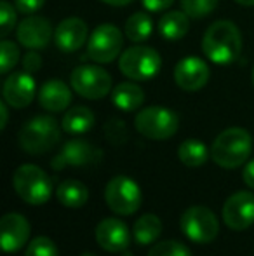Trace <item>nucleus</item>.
<instances>
[{"mask_svg": "<svg viewBox=\"0 0 254 256\" xmlns=\"http://www.w3.org/2000/svg\"><path fill=\"white\" fill-rule=\"evenodd\" d=\"M202 51L209 61L216 64H228L241 56L242 35L232 21H214L202 38Z\"/></svg>", "mask_w": 254, "mask_h": 256, "instance_id": "nucleus-1", "label": "nucleus"}, {"mask_svg": "<svg viewBox=\"0 0 254 256\" xmlns=\"http://www.w3.org/2000/svg\"><path fill=\"white\" fill-rule=\"evenodd\" d=\"M253 150V140L246 129L228 128L218 134L211 146V158L214 164L225 169H237L249 160Z\"/></svg>", "mask_w": 254, "mask_h": 256, "instance_id": "nucleus-2", "label": "nucleus"}, {"mask_svg": "<svg viewBox=\"0 0 254 256\" xmlns=\"http://www.w3.org/2000/svg\"><path fill=\"white\" fill-rule=\"evenodd\" d=\"M61 132L56 118L51 115H37L21 128L19 145L26 154L40 155L58 145Z\"/></svg>", "mask_w": 254, "mask_h": 256, "instance_id": "nucleus-3", "label": "nucleus"}, {"mask_svg": "<svg viewBox=\"0 0 254 256\" xmlns=\"http://www.w3.org/2000/svg\"><path fill=\"white\" fill-rule=\"evenodd\" d=\"M16 194L31 206L45 204L52 196V182L38 166L24 164L16 169L12 176Z\"/></svg>", "mask_w": 254, "mask_h": 256, "instance_id": "nucleus-4", "label": "nucleus"}, {"mask_svg": "<svg viewBox=\"0 0 254 256\" xmlns=\"http://www.w3.org/2000/svg\"><path fill=\"white\" fill-rule=\"evenodd\" d=\"M134 128L139 134L150 140H167L176 134L180 128V117L173 110L164 106L143 108L134 118Z\"/></svg>", "mask_w": 254, "mask_h": 256, "instance_id": "nucleus-5", "label": "nucleus"}, {"mask_svg": "<svg viewBox=\"0 0 254 256\" xmlns=\"http://www.w3.org/2000/svg\"><path fill=\"white\" fill-rule=\"evenodd\" d=\"M160 66V54L148 46H132L120 54V72L132 80H148L159 74Z\"/></svg>", "mask_w": 254, "mask_h": 256, "instance_id": "nucleus-6", "label": "nucleus"}, {"mask_svg": "<svg viewBox=\"0 0 254 256\" xmlns=\"http://www.w3.org/2000/svg\"><path fill=\"white\" fill-rule=\"evenodd\" d=\"M180 226L183 234L197 244H209L220 234L216 214L206 206H192L181 214Z\"/></svg>", "mask_w": 254, "mask_h": 256, "instance_id": "nucleus-7", "label": "nucleus"}, {"mask_svg": "<svg viewBox=\"0 0 254 256\" xmlns=\"http://www.w3.org/2000/svg\"><path fill=\"white\" fill-rule=\"evenodd\" d=\"M105 200L115 214H134L141 208V188L134 180L127 178V176H115L106 183Z\"/></svg>", "mask_w": 254, "mask_h": 256, "instance_id": "nucleus-8", "label": "nucleus"}, {"mask_svg": "<svg viewBox=\"0 0 254 256\" xmlns=\"http://www.w3.org/2000/svg\"><path fill=\"white\" fill-rule=\"evenodd\" d=\"M70 84L85 100H101L112 91V75L98 64H82L71 72Z\"/></svg>", "mask_w": 254, "mask_h": 256, "instance_id": "nucleus-9", "label": "nucleus"}, {"mask_svg": "<svg viewBox=\"0 0 254 256\" xmlns=\"http://www.w3.org/2000/svg\"><path fill=\"white\" fill-rule=\"evenodd\" d=\"M124 35L113 24H99L87 42V58L94 63H112L122 51Z\"/></svg>", "mask_w": 254, "mask_h": 256, "instance_id": "nucleus-10", "label": "nucleus"}, {"mask_svg": "<svg viewBox=\"0 0 254 256\" xmlns=\"http://www.w3.org/2000/svg\"><path fill=\"white\" fill-rule=\"evenodd\" d=\"M103 152L91 145L85 140H71L61 148V152L56 155L51 162V168L56 171H63L66 168H84L99 162Z\"/></svg>", "mask_w": 254, "mask_h": 256, "instance_id": "nucleus-11", "label": "nucleus"}, {"mask_svg": "<svg viewBox=\"0 0 254 256\" xmlns=\"http://www.w3.org/2000/svg\"><path fill=\"white\" fill-rule=\"evenodd\" d=\"M223 222L232 230H246L254 223V194L242 190L228 197L223 206Z\"/></svg>", "mask_w": 254, "mask_h": 256, "instance_id": "nucleus-12", "label": "nucleus"}, {"mask_svg": "<svg viewBox=\"0 0 254 256\" xmlns=\"http://www.w3.org/2000/svg\"><path fill=\"white\" fill-rule=\"evenodd\" d=\"M30 237V223L19 212H7L0 220V244L5 253H16L26 246Z\"/></svg>", "mask_w": 254, "mask_h": 256, "instance_id": "nucleus-13", "label": "nucleus"}, {"mask_svg": "<svg viewBox=\"0 0 254 256\" xmlns=\"http://www.w3.org/2000/svg\"><path fill=\"white\" fill-rule=\"evenodd\" d=\"M211 72L204 60L197 56H187L174 68V80L183 91H200L209 82Z\"/></svg>", "mask_w": 254, "mask_h": 256, "instance_id": "nucleus-14", "label": "nucleus"}, {"mask_svg": "<svg viewBox=\"0 0 254 256\" xmlns=\"http://www.w3.org/2000/svg\"><path fill=\"white\" fill-rule=\"evenodd\" d=\"M16 34L17 42L21 46H24L26 49H31V51H37V49H44L51 42L52 26L49 23V20L31 14V16H26L21 21Z\"/></svg>", "mask_w": 254, "mask_h": 256, "instance_id": "nucleus-15", "label": "nucleus"}, {"mask_svg": "<svg viewBox=\"0 0 254 256\" xmlns=\"http://www.w3.org/2000/svg\"><path fill=\"white\" fill-rule=\"evenodd\" d=\"M131 232L119 218H105L96 226V242L108 253H122L129 248Z\"/></svg>", "mask_w": 254, "mask_h": 256, "instance_id": "nucleus-16", "label": "nucleus"}, {"mask_svg": "<svg viewBox=\"0 0 254 256\" xmlns=\"http://www.w3.org/2000/svg\"><path fill=\"white\" fill-rule=\"evenodd\" d=\"M3 102L12 108L28 106L35 98V80L28 72H14L5 78L2 88Z\"/></svg>", "mask_w": 254, "mask_h": 256, "instance_id": "nucleus-17", "label": "nucleus"}, {"mask_svg": "<svg viewBox=\"0 0 254 256\" xmlns=\"http://www.w3.org/2000/svg\"><path fill=\"white\" fill-rule=\"evenodd\" d=\"M87 40V24L80 18H66L56 26L54 42L61 51L75 52Z\"/></svg>", "mask_w": 254, "mask_h": 256, "instance_id": "nucleus-18", "label": "nucleus"}, {"mask_svg": "<svg viewBox=\"0 0 254 256\" xmlns=\"http://www.w3.org/2000/svg\"><path fill=\"white\" fill-rule=\"evenodd\" d=\"M71 102V91L63 80L52 78L47 80L42 89L38 91V103L44 110L47 112H64L70 106Z\"/></svg>", "mask_w": 254, "mask_h": 256, "instance_id": "nucleus-19", "label": "nucleus"}, {"mask_svg": "<svg viewBox=\"0 0 254 256\" xmlns=\"http://www.w3.org/2000/svg\"><path fill=\"white\" fill-rule=\"evenodd\" d=\"M190 30V16L185 10L166 12L159 21V32L166 40H180Z\"/></svg>", "mask_w": 254, "mask_h": 256, "instance_id": "nucleus-20", "label": "nucleus"}, {"mask_svg": "<svg viewBox=\"0 0 254 256\" xmlns=\"http://www.w3.org/2000/svg\"><path fill=\"white\" fill-rule=\"evenodd\" d=\"M112 102L119 110L134 112L145 102V92L134 82H122L112 91Z\"/></svg>", "mask_w": 254, "mask_h": 256, "instance_id": "nucleus-21", "label": "nucleus"}, {"mask_svg": "<svg viewBox=\"0 0 254 256\" xmlns=\"http://www.w3.org/2000/svg\"><path fill=\"white\" fill-rule=\"evenodd\" d=\"M94 122H96L94 114H92L87 106H73L64 114L61 126H63L64 132H70V134H84V132L91 131Z\"/></svg>", "mask_w": 254, "mask_h": 256, "instance_id": "nucleus-22", "label": "nucleus"}, {"mask_svg": "<svg viewBox=\"0 0 254 256\" xmlns=\"http://www.w3.org/2000/svg\"><path fill=\"white\" fill-rule=\"evenodd\" d=\"M56 197L64 208L78 209L85 206L89 199V190L84 183L77 182V180H66L56 190Z\"/></svg>", "mask_w": 254, "mask_h": 256, "instance_id": "nucleus-23", "label": "nucleus"}, {"mask_svg": "<svg viewBox=\"0 0 254 256\" xmlns=\"http://www.w3.org/2000/svg\"><path fill=\"white\" fill-rule=\"evenodd\" d=\"M162 234V222L157 214H143L139 220H136L132 237L141 246L153 244Z\"/></svg>", "mask_w": 254, "mask_h": 256, "instance_id": "nucleus-24", "label": "nucleus"}, {"mask_svg": "<svg viewBox=\"0 0 254 256\" xmlns=\"http://www.w3.org/2000/svg\"><path fill=\"white\" fill-rule=\"evenodd\" d=\"M178 157L187 168H200L209 158V150L200 140H185L178 148Z\"/></svg>", "mask_w": 254, "mask_h": 256, "instance_id": "nucleus-25", "label": "nucleus"}, {"mask_svg": "<svg viewBox=\"0 0 254 256\" xmlns=\"http://www.w3.org/2000/svg\"><path fill=\"white\" fill-rule=\"evenodd\" d=\"M152 20L148 14L145 12H136L127 18L126 21V37L134 44H141L152 35Z\"/></svg>", "mask_w": 254, "mask_h": 256, "instance_id": "nucleus-26", "label": "nucleus"}, {"mask_svg": "<svg viewBox=\"0 0 254 256\" xmlns=\"http://www.w3.org/2000/svg\"><path fill=\"white\" fill-rule=\"evenodd\" d=\"M220 0H181L183 10L193 20H202L216 9Z\"/></svg>", "mask_w": 254, "mask_h": 256, "instance_id": "nucleus-27", "label": "nucleus"}, {"mask_svg": "<svg viewBox=\"0 0 254 256\" xmlns=\"http://www.w3.org/2000/svg\"><path fill=\"white\" fill-rule=\"evenodd\" d=\"M148 256H192V251L178 240H162L150 250Z\"/></svg>", "mask_w": 254, "mask_h": 256, "instance_id": "nucleus-28", "label": "nucleus"}, {"mask_svg": "<svg viewBox=\"0 0 254 256\" xmlns=\"http://www.w3.org/2000/svg\"><path fill=\"white\" fill-rule=\"evenodd\" d=\"M19 61V49L14 42L2 40L0 48V74H9Z\"/></svg>", "mask_w": 254, "mask_h": 256, "instance_id": "nucleus-29", "label": "nucleus"}, {"mask_svg": "<svg viewBox=\"0 0 254 256\" xmlns=\"http://www.w3.org/2000/svg\"><path fill=\"white\" fill-rule=\"evenodd\" d=\"M24 256H59L58 248L49 237H35L30 244H28Z\"/></svg>", "mask_w": 254, "mask_h": 256, "instance_id": "nucleus-30", "label": "nucleus"}, {"mask_svg": "<svg viewBox=\"0 0 254 256\" xmlns=\"http://www.w3.org/2000/svg\"><path fill=\"white\" fill-rule=\"evenodd\" d=\"M106 140L113 145H122L127 140V126L120 118H110L105 126Z\"/></svg>", "mask_w": 254, "mask_h": 256, "instance_id": "nucleus-31", "label": "nucleus"}, {"mask_svg": "<svg viewBox=\"0 0 254 256\" xmlns=\"http://www.w3.org/2000/svg\"><path fill=\"white\" fill-rule=\"evenodd\" d=\"M14 24H16V10L7 0H2L0 2V26H2L0 37H7L14 30Z\"/></svg>", "mask_w": 254, "mask_h": 256, "instance_id": "nucleus-32", "label": "nucleus"}, {"mask_svg": "<svg viewBox=\"0 0 254 256\" xmlns=\"http://www.w3.org/2000/svg\"><path fill=\"white\" fill-rule=\"evenodd\" d=\"M44 2L45 0H14V6L21 14L31 16V14H35L44 7Z\"/></svg>", "mask_w": 254, "mask_h": 256, "instance_id": "nucleus-33", "label": "nucleus"}, {"mask_svg": "<svg viewBox=\"0 0 254 256\" xmlns=\"http://www.w3.org/2000/svg\"><path fill=\"white\" fill-rule=\"evenodd\" d=\"M40 66H42V58L35 51L28 52L23 58V70L28 72V74H35V72L40 70Z\"/></svg>", "mask_w": 254, "mask_h": 256, "instance_id": "nucleus-34", "label": "nucleus"}, {"mask_svg": "<svg viewBox=\"0 0 254 256\" xmlns=\"http://www.w3.org/2000/svg\"><path fill=\"white\" fill-rule=\"evenodd\" d=\"M141 2L148 10L157 12V10H166L167 7H171L174 4V0H141Z\"/></svg>", "mask_w": 254, "mask_h": 256, "instance_id": "nucleus-35", "label": "nucleus"}, {"mask_svg": "<svg viewBox=\"0 0 254 256\" xmlns=\"http://www.w3.org/2000/svg\"><path fill=\"white\" fill-rule=\"evenodd\" d=\"M242 178H244V183L249 186V188L254 190V158L249 160L244 168V172H242Z\"/></svg>", "mask_w": 254, "mask_h": 256, "instance_id": "nucleus-36", "label": "nucleus"}, {"mask_svg": "<svg viewBox=\"0 0 254 256\" xmlns=\"http://www.w3.org/2000/svg\"><path fill=\"white\" fill-rule=\"evenodd\" d=\"M0 117H2V120H0V129H5L7 120H9V110H7L5 102L0 103Z\"/></svg>", "mask_w": 254, "mask_h": 256, "instance_id": "nucleus-37", "label": "nucleus"}, {"mask_svg": "<svg viewBox=\"0 0 254 256\" xmlns=\"http://www.w3.org/2000/svg\"><path fill=\"white\" fill-rule=\"evenodd\" d=\"M103 4H108V6H115V7H124L129 6L132 0H101Z\"/></svg>", "mask_w": 254, "mask_h": 256, "instance_id": "nucleus-38", "label": "nucleus"}, {"mask_svg": "<svg viewBox=\"0 0 254 256\" xmlns=\"http://www.w3.org/2000/svg\"><path fill=\"white\" fill-rule=\"evenodd\" d=\"M237 4H241V6H254V0H235Z\"/></svg>", "mask_w": 254, "mask_h": 256, "instance_id": "nucleus-39", "label": "nucleus"}, {"mask_svg": "<svg viewBox=\"0 0 254 256\" xmlns=\"http://www.w3.org/2000/svg\"><path fill=\"white\" fill-rule=\"evenodd\" d=\"M80 256H96V254H92V253H84V254H80Z\"/></svg>", "mask_w": 254, "mask_h": 256, "instance_id": "nucleus-40", "label": "nucleus"}, {"mask_svg": "<svg viewBox=\"0 0 254 256\" xmlns=\"http://www.w3.org/2000/svg\"><path fill=\"white\" fill-rule=\"evenodd\" d=\"M253 84H254V70H253Z\"/></svg>", "mask_w": 254, "mask_h": 256, "instance_id": "nucleus-41", "label": "nucleus"}]
</instances>
